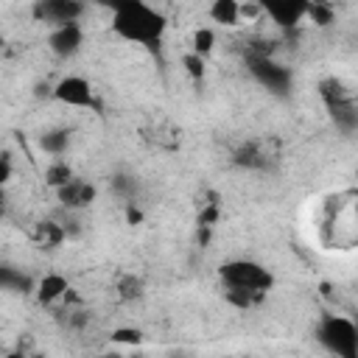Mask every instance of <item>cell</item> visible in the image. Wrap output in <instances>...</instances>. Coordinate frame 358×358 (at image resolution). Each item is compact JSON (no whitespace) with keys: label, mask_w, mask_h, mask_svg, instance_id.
<instances>
[{"label":"cell","mask_w":358,"mask_h":358,"mask_svg":"<svg viewBox=\"0 0 358 358\" xmlns=\"http://www.w3.org/2000/svg\"><path fill=\"white\" fill-rule=\"evenodd\" d=\"M165 17L159 11H154L148 3L143 0H129L126 6H120L117 11H112V31L129 42L145 45V48H157L162 34H165Z\"/></svg>","instance_id":"1"},{"label":"cell","mask_w":358,"mask_h":358,"mask_svg":"<svg viewBox=\"0 0 358 358\" xmlns=\"http://www.w3.org/2000/svg\"><path fill=\"white\" fill-rule=\"evenodd\" d=\"M319 95L324 101V109L330 115V120L336 123V129L341 134H352L358 129V106H355V98L352 92L344 87V81L338 78H322L319 81Z\"/></svg>","instance_id":"2"},{"label":"cell","mask_w":358,"mask_h":358,"mask_svg":"<svg viewBox=\"0 0 358 358\" xmlns=\"http://www.w3.org/2000/svg\"><path fill=\"white\" fill-rule=\"evenodd\" d=\"M316 336L338 358H358V330L347 316L324 313L316 327Z\"/></svg>","instance_id":"3"},{"label":"cell","mask_w":358,"mask_h":358,"mask_svg":"<svg viewBox=\"0 0 358 358\" xmlns=\"http://www.w3.org/2000/svg\"><path fill=\"white\" fill-rule=\"evenodd\" d=\"M218 277L224 288H246V291H268L274 285V277L268 268H263L255 260H229L218 268Z\"/></svg>","instance_id":"4"},{"label":"cell","mask_w":358,"mask_h":358,"mask_svg":"<svg viewBox=\"0 0 358 358\" xmlns=\"http://www.w3.org/2000/svg\"><path fill=\"white\" fill-rule=\"evenodd\" d=\"M246 67L249 73L255 76V81L260 87H266L271 95H280L285 98L291 92V84H294V76L285 64L274 62L271 56H246Z\"/></svg>","instance_id":"5"},{"label":"cell","mask_w":358,"mask_h":358,"mask_svg":"<svg viewBox=\"0 0 358 358\" xmlns=\"http://www.w3.org/2000/svg\"><path fill=\"white\" fill-rule=\"evenodd\" d=\"M81 11H84L81 0H36L34 3V17L48 25L76 22L81 17Z\"/></svg>","instance_id":"6"},{"label":"cell","mask_w":358,"mask_h":358,"mask_svg":"<svg viewBox=\"0 0 358 358\" xmlns=\"http://www.w3.org/2000/svg\"><path fill=\"white\" fill-rule=\"evenodd\" d=\"M255 3L280 28H296L308 11V0H255Z\"/></svg>","instance_id":"7"},{"label":"cell","mask_w":358,"mask_h":358,"mask_svg":"<svg viewBox=\"0 0 358 358\" xmlns=\"http://www.w3.org/2000/svg\"><path fill=\"white\" fill-rule=\"evenodd\" d=\"M53 98L62 101V103H67V106H78V109H87V106L92 109V106H98L90 81L81 78V76H64V78L53 87Z\"/></svg>","instance_id":"8"},{"label":"cell","mask_w":358,"mask_h":358,"mask_svg":"<svg viewBox=\"0 0 358 358\" xmlns=\"http://www.w3.org/2000/svg\"><path fill=\"white\" fill-rule=\"evenodd\" d=\"M81 39H84L81 25H78V22H64V25H56V28L50 31L48 45H50V50H53L56 56L70 59V56H76V53L81 50Z\"/></svg>","instance_id":"9"},{"label":"cell","mask_w":358,"mask_h":358,"mask_svg":"<svg viewBox=\"0 0 358 358\" xmlns=\"http://www.w3.org/2000/svg\"><path fill=\"white\" fill-rule=\"evenodd\" d=\"M56 193H59V201L67 210H84V207H90L95 201V187L90 182H84V179H76V176L67 185L56 187Z\"/></svg>","instance_id":"10"},{"label":"cell","mask_w":358,"mask_h":358,"mask_svg":"<svg viewBox=\"0 0 358 358\" xmlns=\"http://www.w3.org/2000/svg\"><path fill=\"white\" fill-rule=\"evenodd\" d=\"M232 162L238 168H249V171H268L271 168V154L266 151V145L260 143H243L232 151Z\"/></svg>","instance_id":"11"},{"label":"cell","mask_w":358,"mask_h":358,"mask_svg":"<svg viewBox=\"0 0 358 358\" xmlns=\"http://www.w3.org/2000/svg\"><path fill=\"white\" fill-rule=\"evenodd\" d=\"M67 288H70V285H67V280H64L62 274H45V277L39 280V285H36V302H39V305H50V302H56L59 296H64Z\"/></svg>","instance_id":"12"},{"label":"cell","mask_w":358,"mask_h":358,"mask_svg":"<svg viewBox=\"0 0 358 358\" xmlns=\"http://www.w3.org/2000/svg\"><path fill=\"white\" fill-rule=\"evenodd\" d=\"M210 20L224 25V28H232L241 22V3L238 0H213L210 3Z\"/></svg>","instance_id":"13"},{"label":"cell","mask_w":358,"mask_h":358,"mask_svg":"<svg viewBox=\"0 0 358 358\" xmlns=\"http://www.w3.org/2000/svg\"><path fill=\"white\" fill-rule=\"evenodd\" d=\"M0 291H20V294H28V291H34V282H31V277L22 274L20 268L0 263Z\"/></svg>","instance_id":"14"},{"label":"cell","mask_w":358,"mask_h":358,"mask_svg":"<svg viewBox=\"0 0 358 358\" xmlns=\"http://www.w3.org/2000/svg\"><path fill=\"white\" fill-rule=\"evenodd\" d=\"M34 241L42 249H56L64 241V227L56 224V221H39L36 229H34Z\"/></svg>","instance_id":"15"},{"label":"cell","mask_w":358,"mask_h":358,"mask_svg":"<svg viewBox=\"0 0 358 358\" xmlns=\"http://www.w3.org/2000/svg\"><path fill=\"white\" fill-rule=\"evenodd\" d=\"M39 145H42V151L59 157V154H64L67 145H70V131H67V129H50V131H45V134L39 137Z\"/></svg>","instance_id":"16"},{"label":"cell","mask_w":358,"mask_h":358,"mask_svg":"<svg viewBox=\"0 0 358 358\" xmlns=\"http://www.w3.org/2000/svg\"><path fill=\"white\" fill-rule=\"evenodd\" d=\"M227 302L229 305H235V308H241V310H249V308H255V305H260L263 302V291H246V288H227Z\"/></svg>","instance_id":"17"},{"label":"cell","mask_w":358,"mask_h":358,"mask_svg":"<svg viewBox=\"0 0 358 358\" xmlns=\"http://www.w3.org/2000/svg\"><path fill=\"white\" fill-rule=\"evenodd\" d=\"M305 17H310L313 25L327 28V25L333 22L336 11H333V6H330L327 0H308V11H305Z\"/></svg>","instance_id":"18"},{"label":"cell","mask_w":358,"mask_h":358,"mask_svg":"<svg viewBox=\"0 0 358 358\" xmlns=\"http://www.w3.org/2000/svg\"><path fill=\"white\" fill-rule=\"evenodd\" d=\"M73 179V168L67 165V162H53L48 171H45V182L50 185V187H62V185H67Z\"/></svg>","instance_id":"19"},{"label":"cell","mask_w":358,"mask_h":358,"mask_svg":"<svg viewBox=\"0 0 358 358\" xmlns=\"http://www.w3.org/2000/svg\"><path fill=\"white\" fill-rule=\"evenodd\" d=\"M117 294H120V299H126V302L140 299V296H143V280L134 277V274L120 277V280H117Z\"/></svg>","instance_id":"20"},{"label":"cell","mask_w":358,"mask_h":358,"mask_svg":"<svg viewBox=\"0 0 358 358\" xmlns=\"http://www.w3.org/2000/svg\"><path fill=\"white\" fill-rule=\"evenodd\" d=\"M112 187H115L117 196H123V199H129V201H134V196H137V179L129 176V173H117V176L112 179Z\"/></svg>","instance_id":"21"},{"label":"cell","mask_w":358,"mask_h":358,"mask_svg":"<svg viewBox=\"0 0 358 358\" xmlns=\"http://www.w3.org/2000/svg\"><path fill=\"white\" fill-rule=\"evenodd\" d=\"M213 45H215V34H213L210 28H199V31L193 34V53L207 56V53L213 50Z\"/></svg>","instance_id":"22"},{"label":"cell","mask_w":358,"mask_h":358,"mask_svg":"<svg viewBox=\"0 0 358 358\" xmlns=\"http://www.w3.org/2000/svg\"><path fill=\"white\" fill-rule=\"evenodd\" d=\"M182 64H185V70H187V76H190L193 81H201V78H204V56L187 53V56L182 59Z\"/></svg>","instance_id":"23"},{"label":"cell","mask_w":358,"mask_h":358,"mask_svg":"<svg viewBox=\"0 0 358 358\" xmlns=\"http://www.w3.org/2000/svg\"><path fill=\"white\" fill-rule=\"evenodd\" d=\"M112 341H117V344H140L143 341V333L137 327H117L112 333Z\"/></svg>","instance_id":"24"},{"label":"cell","mask_w":358,"mask_h":358,"mask_svg":"<svg viewBox=\"0 0 358 358\" xmlns=\"http://www.w3.org/2000/svg\"><path fill=\"white\" fill-rule=\"evenodd\" d=\"M8 179H11V162H8L6 154H0V187H3Z\"/></svg>","instance_id":"25"},{"label":"cell","mask_w":358,"mask_h":358,"mask_svg":"<svg viewBox=\"0 0 358 358\" xmlns=\"http://www.w3.org/2000/svg\"><path fill=\"white\" fill-rule=\"evenodd\" d=\"M126 218H129V224H140V221H143V213H140V210H134V201H129Z\"/></svg>","instance_id":"26"},{"label":"cell","mask_w":358,"mask_h":358,"mask_svg":"<svg viewBox=\"0 0 358 358\" xmlns=\"http://www.w3.org/2000/svg\"><path fill=\"white\" fill-rule=\"evenodd\" d=\"M95 3H98V6H106V8H112V11H117V8L126 6L129 0H95Z\"/></svg>","instance_id":"27"},{"label":"cell","mask_w":358,"mask_h":358,"mask_svg":"<svg viewBox=\"0 0 358 358\" xmlns=\"http://www.w3.org/2000/svg\"><path fill=\"white\" fill-rule=\"evenodd\" d=\"M3 204H6V190L0 187V210H3Z\"/></svg>","instance_id":"28"}]
</instances>
